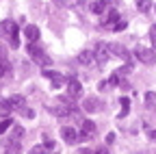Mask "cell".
<instances>
[{
	"instance_id": "28",
	"label": "cell",
	"mask_w": 156,
	"mask_h": 154,
	"mask_svg": "<svg viewBox=\"0 0 156 154\" xmlns=\"http://www.w3.org/2000/svg\"><path fill=\"white\" fill-rule=\"evenodd\" d=\"M95 154H108V150L106 148H100V150H95Z\"/></svg>"
},
{
	"instance_id": "18",
	"label": "cell",
	"mask_w": 156,
	"mask_h": 154,
	"mask_svg": "<svg viewBox=\"0 0 156 154\" xmlns=\"http://www.w3.org/2000/svg\"><path fill=\"white\" fill-rule=\"evenodd\" d=\"M128 111H130V100H128V98H124V100H122V113H119V120H122V117H126Z\"/></svg>"
},
{
	"instance_id": "30",
	"label": "cell",
	"mask_w": 156,
	"mask_h": 154,
	"mask_svg": "<svg viewBox=\"0 0 156 154\" xmlns=\"http://www.w3.org/2000/svg\"><path fill=\"white\" fill-rule=\"evenodd\" d=\"M80 154H91V152H89V150H83V152H80Z\"/></svg>"
},
{
	"instance_id": "8",
	"label": "cell",
	"mask_w": 156,
	"mask_h": 154,
	"mask_svg": "<svg viewBox=\"0 0 156 154\" xmlns=\"http://www.w3.org/2000/svg\"><path fill=\"white\" fill-rule=\"evenodd\" d=\"M61 137H63L67 143H72V145L78 143V132H76L72 126H63V128H61Z\"/></svg>"
},
{
	"instance_id": "6",
	"label": "cell",
	"mask_w": 156,
	"mask_h": 154,
	"mask_svg": "<svg viewBox=\"0 0 156 154\" xmlns=\"http://www.w3.org/2000/svg\"><path fill=\"white\" fill-rule=\"evenodd\" d=\"M100 104H102V102L91 95V98H85V100H83V111H87V113H98V111L102 109Z\"/></svg>"
},
{
	"instance_id": "9",
	"label": "cell",
	"mask_w": 156,
	"mask_h": 154,
	"mask_svg": "<svg viewBox=\"0 0 156 154\" xmlns=\"http://www.w3.org/2000/svg\"><path fill=\"white\" fill-rule=\"evenodd\" d=\"M44 76H46V78H50V81L54 83V87H63V85H67V78H63V76H61V74H56V72L44 70Z\"/></svg>"
},
{
	"instance_id": "4",
	"label": "cell",
	"mask_w": 156,
	"mask_h": 154,
	"mask_svg": "<svg viewBox=\"0 0 156 154\" xmlns=\"http://www.w3.org/2000/svg\"><path fill=\"white\" fill-rule=\"evenodd\" d=\"M93 59L98 65H104L108 61V44H98V48L93 52Z\"/></svg>"
},
{
	"instance_id": "14",
	"label": "cell",
	"mask_w": 156,
	"mask_h": 154,
	"mask_svg": "<svg viewBox=\"0 0 156 154\" xmlns=\"http://www.w3.org/2000/svg\"><path fill=\"white\" fill-rule=\"evenodd\" d=\"M11 111H13L11 102H9V100H5V98H0V115H5V117H7Z\"/></svg>"
},
{
	"instance_id": "11",
	"label": "cell",
	"mask_w": 156,
	"mask_h": 154,
	"mask_svg": "<svg viewBox=\"0 0 156 154\" xmlns=\"http://www.w3.org/2000/svg\"><path fill=\"white\" fill-rule=\"evenodd\" d=\"M9 102H11V106L17 109L20 113H24V111H26V100H24V95H11V100H9Z\"/></svg>"
},
{
	"instance_id": "10",
	"label": "cell",
	"mask_w": 156,
	"mask_h": 154,
	"mask_svg": "<svg viewBox=\"0 0 156 154\" xmlns=\"http://www.w3.org/2000/svg\"><path fill=\"white\" fill-rule=\"evenodd\" d=\"M108 52H113L115 56H119V59L128 61V52H126V48H124L122 44H108Z\"/></svg>"
},
{
	"instance_id": "7",
	"label": "cell",
	"mask_w": 156,
	"mask_h": 154,
	"mask_svg": "<svg viewBox=\"0 0 156 154\" xmlns=\"http://www.w3.org/2000/svg\"><path fill=\"white\" fill-rule=\"evenodd\" d=\"M80 128H83V134H78V141H80V139H89V137H93V134H95V124L89 122V120H83Z\"/></svg>"
},
{
	"instance_id": "15",
	"label": "cell",
	"mask_w": 156,
	"mask_h": 154,
	"mask_svg": "<svg viewBox=\"0 0 156 154\" xmlns=\"http://www.w3.org/2000/svg\"><path fill=\"white\" fill-rule=\"evenodd\" d=\"M9 74H11V65H9V61H0V78H7Z\"/></svg>"
},
{
	"instance_id": "27",
	"label": "cell",
	"mask_w": 156,
	"mask_h": 154,
	"mask_svg": "<svg viewBox=\"0 0 156 154\" xmlns=\"http://www.w3.org/2000/svg\"><path fill=\"white\" fill-rule=\"evenodd\" d=\"M106 143H108V145H111V143H115V134H113V132H108V134H106Z\"/></svg>"
},
{
	"instance_id": "22",
	"label": "cell",
	"mask_w": 156,
	"mask_h": 154,
	"mask_svg": "<svg viewBox=\"0 0 156 154\" xmlns=\"http://www.w3.org/2000/svg\"><path fill=\"white\" fill-rule=\"evenodd\" d=\"M46 152H48V150H46L44 145H35V148H33L28 154H46Z\"/></svg>"
},
{
	"instance_id": "29",
	"label": "cell",
	"mask_w": 156,
	"mask_h": 154,
	"mask_svg": "<svg viewBox=\"0 0 156 154\" xmlns=\"http://www.w3.org/2000/svg\"><path fill=\"white\" fill-rule=\"evenodd\" d=\"M150 137H152V139L156 141V130H152V132H150Z\"/></svg>"
},
{
	"instance_id": "24",
	"label": "cell",
	"mask_w": 156,
	"mask_h": 154,
	"mask_svg": "<svg viewBox=\"0 0 156 154\" xmlns=\"http://www.w3.org/2000/svg\"><path fill=\"white\" fill-rule=\"evenodd\" d=\"M154 100H156V95H154V93H152V91H150V93H147V95H145V102H147V104H150V106H152V104H154Z\"/></svg>"
},
{
	"instance_id": "25",
	"label": "cell",
	"mask_w": 156,
	"mask_h": 154,
	"mask_svg": "<svg viewBox=\"0 0 156 154\" xmlns=\"http://www.w3.org/2000/svg\"><path fill=\"white\" fill-rule=\"evenodd\" d=\"M126 26H128V24H126V22L122 20V22H117V24H115V30H124Z\"/></svg>"
},
{
	"instance_id": "21",
	"label": "cell",
	"mask_w": 156,
	"mask_h": 154,
	"mask_svg": "<svg viewBox=\"0 0 156 154\" xmlns=\"http://www.w3.org/2000/svg\"><path fill=\"white\" fill-rule=\"evenodd\" d=\"M91 11H93V13H104V5H102V2H93V5H91Z\"/></svg>"
},
{
	"instance_id": "1",
	"label": "cell",
	"mask_w": 156,
	"mask_h": 154,
	"mask_svg": "<svg viewBox=\"0 0 156 154\" xmlns=\"http://www.w3.org/2000/svg\"><path fill=\"white\" fill-rule=\"evenodd\" d=\"M0 37H5V39H9V44L13 48L20 46V39H17V24L13 20H5L0 22Z\"/></svg>"
},
{
	"instance_id": "3",
	"label": "cell",
	"mask_w": 156,
	"mask_h": 154,
	"mask_svg": "<svg viewBox=\"0 0 156 154\" xmlns=\"http://www.w3.org/2000/svg\"><path fill=\"white\" fill-rule=\"evenodd\" d=\"M134 56H136L141 63H145V65H152V63L156 61V52H154L152 48H143V46H139V48L134 50Z\"/></svg>"
},
{
	"instance_id": "12",
	"label": "cell",
	"mask_w": 156,
	"mask_h": 154,
	"mask_svg": "<svg viewBox=\"0 0 156 154\" xmlns=\"http://www.w3.org/2000/svg\"><path fill=\"white\" fill-rule=\"evenodd\" d=\"M24 35L28 37L30 41H37V39H39V28H37L35 24H28V26L24 28Z\"/></svg>"
},
{
	"instance_id": "26",
	"label": "cell",
	"mask_w": 156,
	"mask_h": 154,
	"mask_svg": "<svg viewBox=\"0 0 156 154\" xmlns=\"http://www.w3.org/2000/svg\"><path fill=\"white\" fill-rule=\"evenodd\" d=\"M44 148H46V150H54V141H50V139H46V143H44Z\"/></svg>"
},
{
	"instance_id": "13",
	"label": "cell",
	"mask_w": 156,
	"mask_h": 154,
	"mask_svg": "<svg viewBox=\"0 0 156 154\" xmlns=\"http://www.w3.org/2000/svg\"><path fill=\"white\" fill-rule=\"evenodd\" d=\"M78 61H80L83 65H89V63H93L95 59H93V52L91 50H85V52H80L78 54Z\"/></svg>"
},
{
	"instance_id": "5",
	"label": "cell",
	"mask_w": 156,
	"mask_h": 154,
	"mask_svg": "<svg viewBox=\"0 0 156 154\" xmlns=\"http://www.w3.org/2000/svg\"><path fill=\"white\" fill-rule=\"evenodd\" d=\"M67 93H69V98H72V100L83 98V85L78 83L76 78H67Z\"/></svg>"
},
{
	"instance_id": "23",
	"label": "cell",
	"mask_w": 156,
	"mask_h": 154,
	"mask_svg": "<svg viewBox=\"0 0 156 154\" xmlns=\"http://www.w3.org/2000/svg\"><path fill=\"white\" fill-rule=\"evenodd\" d=\"M150 39H152V46L156 48V24L150 26Z\"/></svg>"
},
{
	"instance_id": "2",
	"label": "cell",
	"mask_w": 156,
	"mask_h": 154,
	"mask_svg": "<svg viewBox=\"0 0 156 154\" xmlns=\"http://www.w3.org/2000/svg\"><path fill=\"white\" fill-rule=\"evenodd\" d=\"M26 52H28V56H30V59H33L35 63H39L41 67H48V65L52 63V59H50V56H48V54H46L41 48H37L35 44H28Z\"/></svg>"
},
{
	"instance_id": "16",
	"label": "cell",
	"mask_w": 156,
	"mask_h": 154,
	"mask_svg": "<svg viewBox=\"0 0 156 154\" xmlns=\"http://www.w3.org/2000/svg\"><path fill=\"white\" fill-rule=\"evenodd\" d=\"M136 9H139V11H150L152 9V0H136Z\"/></svg>"
},
{
	"instance_id": "17",
	"label": "cell",
	"mask_w": 156,
	"mask_h": 154,
	"mask_svg": "<svg viewBox=\"0 0 156 154\" xmlns=\"http://www.w3.org/2000/svg\"><path fill=\"white\" fill-rule=\"evenodd\" d=\"M117 22H119V13H117V11H111V13H108V17L104 20V24H106V26H111V24H117Z\"/></svg>"
},
{
	"instance_id": "19",
	"label": "cell",
	"mask_w": 156,
	"mask_h": 154,
	"mask_svg": "<svg viewBox=\"0 0 156 154\" xmlns=\"http://www.w3.org/2000/svg\"><path fill=\"white\" fill-rule=\"evenodd\" d=\"M11 124H13L11 120H2V122H0V134H2V132H7V130L11 128Z\"/></svg>"
},
{
	"instance_id": "20",
	"label": "cell",
	"mask_w": 156,
	"mask_h": 154,
	"mask_svg": "<svg viewBox=\"0 0 156 154\" xmlns=\"http://www.w3.org/2000/svg\"><path fill=\"white\" fill-rule=\"evenodd\" d=\"M7 154H20V143H9Z\"/></svg>"
}]
</instances>
